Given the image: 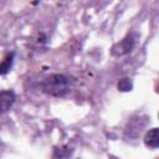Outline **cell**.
<instances>
[{"mask_svg": "<svg viewBox=\"0 0 159 159\" xmlns=\"http://www.w3.org/2000/svg\"><path fill=\"white\" fill-rule=\"evenodd\" d=\"M144 143L149 148H154V149L158 148L159 147V129L158 128L150 129L144 137Z\"/></svg>", "mask_w": 159, "mask_h": 159, "instance_id": "cell-4", "label": "cell"}, {"mask_svg": "<svg viewBox=\"0 0 159 159\" xmlns=\"http://www.w3.org/2000/svg\"><path fill=\"white\" fill-rule=\"evenodd\" d=\"M117 87L122 92H128V91H130L133 88V84H132V81L129 78H122V80H119Z\"/></svg>", "mask_w": 159, "mask_h": 159, "instance_id": "cell-6", "label": "cell"}, {"mask_svg": "<svg viewBox=\"0 0 159 159\" xmlns=\"http://www.w3.org/2000/svg\"><path fill=\"white\" fill-rule=\"evenodd\" d=\"M70 78L61 73L50 75L40 82V89L52 97H63L70 92Z\"/></svg>", "mask_w": 159, "mask_h": 159, "instance_id": "cell-1", "label": "cell"}, {"mask_svg": "<svg viewBox=\"0 0 159 159\" xmlns=\"http://www.w3.org/2000/svg\"><path fill=\"white\" fill-rule=\"evenodd\" d=\"M135 40H137V35L135 34L127 35L120 42L116 43L112 47V53L114 56H123V55L129 53L133 50L134 45H135Z\"/></svg>", "mask_w": 159, "mask_h": 159, "instance_id": "cell-2", "label": "cell"}, {"mask_svg": "<svg viewBox=\"0 0 159 159\" xmlns=\"http://www.w3.org/2000/svg\"><path fill=\"white\" fill-rule=\"evenodd\" d=\"M12 63H14V52L7 53L6 57L2 60V62L0 63V76L6 75V73L11 70Z\"/></svg>", "mask_w": 159, "mask_h": 159, "instance_id": "cell-5", "label": "cell"}, {"mask_svg": "<svg viewBox=\"0 0 159 159\" xmlns=\"http://www.w3.org/2000/svg\"><path fill=\"white\" fill-rule=\"evenodd\" d=\"M15 102V93L12 91H0V114L7 112Z\"/></svg>", "mask_w": 159, "mask_h": 159, "instance_id": "cell-3", "label": "cell"}]
</instances>
